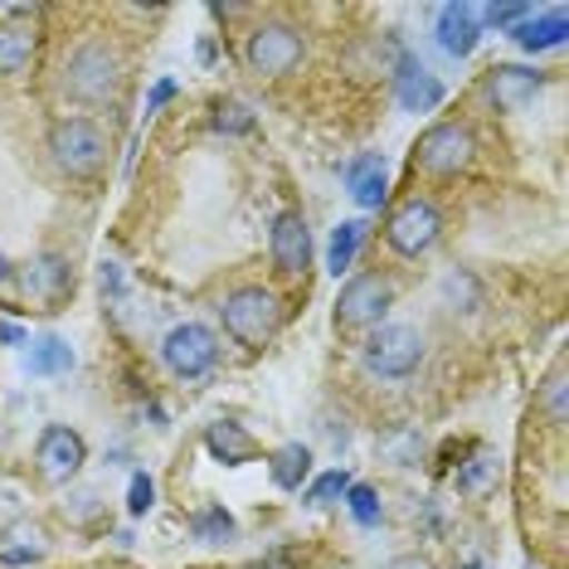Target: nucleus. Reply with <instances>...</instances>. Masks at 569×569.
Instances as JSON below:
<instances>
[{
  "mask_svg": "<svg viewBox=\"0 0 569 569\" xmlns=\"http://www.w3.org/2000/svg\"><path fill=\"white\" fill-rule=\"evenodd\" d=\"M63 88L73 102H108L122 88V54L108 40H83L63 63Z\"/></svg>",
  "mask_w": 569,
  "mask_h": 569,
  "instance_id": "obj_1",
  "label": "nucleus"
},
{
  "mask_svg": "<svg viewBox=\"0 0 569 569\" xmlns=\"http://www.w3.org/2000/svg\"><path fill=\"white\" fill-rule=\"evenodd\" d=\"M219 317H224V331L239 346H249V351L268 346L282 327V307L268 288H234L224 297V307H219Z\"/></svg>",
  "mask_w": 569,
  "mask_h": 569,
  "instance_id": "obj_2",
  "label": "nucleus"
},
{
  "mask_svg": "<svg viewBox=\"0 0 569 569\" xmlns=\"http://www.w3.org/2000/svg\"><path fill=\"white\" fill-rule=\"evenodd\" d=\"M49 157L63 176H93L102 157H108V137H102V127L93 118H59L49 127Z\"/></svg>",
  "mask_w": 569,
  "mask_h": 569,
  "instance_id": "obj_3",
  "label": "nucleus"
},
{
  "mask_svg": "<svg viewBox=\"0 0 569 569\" xmlns=\"http://www.w3.org/2000/svg\"><path fill=\"white\" fill-rule=\"evenodd\" d=\"M423 360V336L419 327H399V321H390V327H375L370 341H366V370L380 375V380H405V375L419 370Z\"/></svg>",
  "mask_w": 569,
  "mask_h": 569,
  "instance_id": "obj_4",
  "label": "nucleus"
},
{
  "mask_svg": "<svg viewBox=\"0 0 569 569\" xmlns=\"http://www.w3.org/2000/svg\"><path fill=\"white\" fill-rule=\"evenodd\" d=\"M472 157H477V137L468 122H438L413 147V161L429 176H458L462 166H472Z\"/></svg>",
  "mask_w": 569,
  "mask_h": 569,
  "instance_id": "obj_5",
  "label": "nucleus"
},
{
  "mask_svg": "<svg viewBox=\"0 0 569 569\" xmlns=\"http://www.w3.org/2000/svg\"><path fill=\"white\" fill-rule=\"evenodd\" d=\"M302 54H307L302 30H292V24H258L249 34V44H243L249 69L263 73V79H288L297 63H302Z\"/></svg>",
  "mask_w": 569,
  "mask_h": 569,
  "instance_id": "obj_6",
  "label": "nucleus"
},
{
  "mask_svg": "<svg viewBox=\"0 0 569 569\" xmlns=\"http://www.w3.org/2000/svg\"><path fill=\"white\" fill-rule=\"evenodd\" d=\"M438 234H443V214H438V204L423 200V196H409L390 214V224H385V239H390V249L405 253V258L429 253L433 243H438Z\"/></svg>",
  "mask_w": 569,
  "mask_h": 569,
  "instance_id": "obj_7",
  "label": "nucleus"
},
{
  "mask_svg": "<svg viewBox=\"0 0 569 569\" xmlns=\"http://www.w3.org/2000/svg\"><path fill=\"white\" fill-rule=\"evenodd\" d=\"M390 307H395V282L380 273H360L336 297V321L341 327H385Z\"/></svg>",
  "mask_w": 569,
  "mask_h": 569,
  "instance_id": "obj_8",
  "label": "nucleus"
},
{
  "mask_svg": "<svg viewBox=\"0 0 569 569\" xmlns=\"http://www.w3.org/2000/svg\"><path fill=\"white\" fill-rule=\"evenodd\" d=\"M161 360L171 366V375H180V380H200V375L214 370L219 341H214L210 327H200V321H180V327L161 341Z\"/></svg>",
  "mask_w": 569,
  "mask_h": 569,
  "instance_id": "obj_9",
  "label": "nucleus"
},
{
  "mask_svg": "<svg viewBox=\"0 0 569 569\" xmlns=\"http://www.w3.org/2000/svg\"><path fill=\"white\" fill-rule=\"evenodd\" d=\"M34 462H40V477L44 482H73L88 462V443L83 433H73L69 423H49L34 443Z\"/></svg>",
  "mask_w": 569,
  "mask_h": 569,
  "instance_id": "obj_10",
  "label": "nucleus"
},
{
  "mask_svg": "<svg viewBox=\"0 0 569 569\" xmlns=\"http://www.w3.org/2000/svg\"><path fill=\"white\" fill-rule=\"evenodd\" d=\"M268 249H273V263H278L282 278H302L307 268H312V229H307L302 210H282L273 219Z\"/></svg>",
  "mask_w": 569,
  "mask_h": 569,
  "instance_id": "obj_11",
  "label": "nucleus"
},
{
  "mask_svg": "<svg viewBox=\"0 0 569 569\" xmlns=\"http://www.w3.org/2000/svg\"><path fill=\"white\" fill-rule=\"evenodd\" d=\"M546 88V73L540 69H521V63H501V69L487 73V98L497 102L501 112H521L530 98Z\"/></svg>",
  "mask_w": 569,
  "mask_h": 569,
  "instance_id": "obj_12",
  "label": "nucleus"
},
{
  "mask_svg": "<svg viewBox=\"0 0 569 569\" xmlns=\"http://www.w3.org/2000/svg\"><path fill=\"white\" fill-rule=\"evenodd\" d=\"M49 555V530L40 521H10L0 530V565L6 569H30Z\"/></svg>",
  "mask_w": 569,
  "mask_h": 569,
  "instance_id": "obj_13",
  "label": "nucleus"
},
{
  "mask_svg": "<svg viewBox=\"0 0 569 569\" xmlns=\"http://www.w3.org/2000/svg\"><path fill=\"white\" fill-rule=\"evenodd\" d=\"M477 40H482V20H477V6H443L438 10V44L452 59H468Z\"/></svg>",
  "mask_w": 569,
  "mask_h": 569,
  "instance_id": "obj_14",
  "label": "nucleus"
},
{
  "mask_svg": "<svg viewBox=\"0 0 569 569\" xmlns=\"http://www.w3.org/2000/svg\"><path fill=\"white\" fill-rule=\"evenodd\" d=\"M565 34H569V16L560 6H550V10H530V16L511 30V40L526 49V54H546V49H560L565 44Z\"/></svg>",
  "mask_w": 569,
  "mask_h": 569,
  "instance_id": "obj_15",
  "label": "nucleus"
},
{
  "mask_svg": "<svg viewBox=\"0 0 569 569\" xmlns=\"http://www.w3.org/2000/svg\"><path fill=\"white\" fill-rule=\"evenodd\" d=\"M346 186H351V196L360 210H380L385 200H390V176H385V161L366 151V157H356L346 166Z\"/></svg>",
  "mask_w": 569,
  "mask_h": 569,
  "instance_id": "obj_16",
  "label": "nucleus"
},
{
  "mask_svg": "<svg viewBox=\"0 0 569 569\" xmlns=\"http://www.w3.org/2000/svg\"><path fill=\"white\" fill-rule=\"evenodd\" d=\"M204 448H210L214 458L224 462V468H243V462H253V458H258L253 433L243 429V423H234V419L210 423V429H204Z\"/></svg>",
  "mask_w": 569,
  "mask_h": 569,
  "instance_id": "obj_17",
  "label": "nucleus"
},
{
  "mask_svg": "<svg viewBox=\"0 0 569 569\" xmlns=\"http://www.w3.org/2000/svg\"><path fill=\"white\" fill-rule=\"evenodd\" d=\"M438 102H443V83H438L423 63H413V59L399 63V108L405 112H433Z\"/></svg>",
  "mask_w": 569,
  "mask_h": 569,
  "instance_id": "obj_18",
  "label": "nucleus"
},
{
  "mask_svg": "<svg viewBox=\"0 0 569 569\" xmlns=\"http://www.w3.org/2000/svg\"><path fill=\"white\" fill-rule=\"evenodd\" d=\"M73 288V273H69V258L59 253H44L40 263L30 268V278H24V292H34L40 302H63Z\"/></svg>",
  "mask_w": 569,
  "mask_h": 569,
  "instance_id": "obj_19",
  "label": "nucleus"
},
{
  "mask_svg": "<svg viewBox=\"0 0 569 569\" xmlns=\"http://www.w3.org/2000/svg\"><path fill=\"white\" fill-rule=\"evenodd\" d=\"M268 477H273V487L282 491H302V482L312 477V448L302 443H282L268 452Z\"/></svg>",
  "mask_w": 569,
  "mask_h": 569,
  "instance_id": "obj_20",
  "label": "nucleus"
},
{
  "mask_svg": "<svg viewBox=\"0 0 569 569\" xmlns=\"http://www.w3.org/2000/svg\"><path fill=\"white\" fill-rule=\"evenodd\" d=\"M34 59V34L24 24H0V79H16Z\"/></svg>",
  "mask_w": 569,
  "mask_h": 569,
  "instance_id": "obj_21",
  "label": "nucleus"
},
{
  "mask_svg": "<svg viewBox=\"0 0 569 569\" xmlns=\"http://www.w3.org/2000/svg\"><path fill=\"white\" fill-rule=\"evenodd\" d=\"M360 243H366V224H360V219H346V224H341V229H336V234H331L327 268H331L336 278H341V273H351V263H356Z\"/></svg>",
  "mask_w": 569,
  "mask_h": 569,
  "instance_id": "obj_22",
  "label": "nucleus"
},
{
  "mask_svg": "<svg viewBox=\"0 0 569 569\" xmlns=\"http://www.w3.org/2000/svg\"><path fill=\"white\" fill-rule=\"evenodd\" d=\"M73 370V351L59 336H40L30 341V375H69Z\"/></svg>",
  "mask_w": 569,
  "mask_h": 569,
  "instance_id": "obj_23",
  "label": "nucleus"
},
{
  "mask_svg": "<svg viewBox=\"0 0 569 569\" xmlns=\"http://www.w3.org/2000/svg\"><path fill=\"white\" fill-rule=\"evenodd\" d=\"M346 507H351V516H356L360 526H380V521H385L380 497H375V487H366V482H351V487H346Z\"/></svg>",
  "mask_w": 569,
  "mask_h": 569,
  "instance_id": "obj_24",
  "label": "nucleus"
},
{
  "mask_svg": "<svg viewBox=\"0 0 569 569\" xmlns=\"http://www.w3.org/2000/svg\"><path fill=\"white\" fill-rule=\"evenodd\" d=\"M190 530H196V540L214 546V540H229V536H234V516H229L224 507H210V511H200L196 521H190Z\"/></svg>",
  "mask_w": 569,
  "mask_h": 569,
  "instance_id": "obj_25",
  "label": "nucleus"
},
{
  "mask_svg": "<svg viewBox=\"0 0 569 569\" xmlns=\"http://www.w3.org/2000/svg\"><path fill=\"white\" fill-rule=\"evenodd\" d=\"M214 127H219V132H249V127H253V112L249 108H243V102H214Z\"/></svg>",
  "mask_w": 569,
  "mask_h": 569,
  "instance_id": "obj_26",
  "label": "nucleus"
},
{
  "mask_svg": "<svg viewBox=\"0 0 569 569\" xmlns=\"http://www.w3.org/2000/svg\"><path fill=\"white\" fill-rule=\"evenodd\" d=\"M346 487H351V477L346 472H321L312 487H307V501H317V507H327V501L346 497Z\"/></svg>",
  "mask_w": 569,
  "mask_h": 569,
  "instance_id": "obj_27",
  "label": "nucleus"
},
{
  "mask_svg": "<svg viewBox=\"0 0 569 569\" xmlns=\"http://www.w3.org/2000/svg\"><path fill=\"white\" fill-rule=\"evenodd\" d=\"M151 507H157V482H151L147 472H137V477H132V491H127V511H132V516H147Z\"/></svg>",
  "mask_w": 569,
  "mask_h": 569,
  "instance_id": "obj_28",
  "label": "nucleus"
},
{
  "mask_svg": "<svg viewBox=\"0 0 569 569\" xmlns=\"http://www.w3.org/2000/svg\"><path fill=\"white\" fill-rule=\"evenodd\" d=\"M526 16H530V6H487V10H477V20L497 24V30H516Z\"/></svg>",
  "mask_w": 569,
  "mask_h": 569,
  "instance_id": "obj_29",
  "label": "nucleus"
},
{
  "mask_svg": "<svg viewBox=\"0 0 569 569\" xmlns=\"http://www.w3.org/2000/svg\"><path fill=\"white\" fill-rule=\"evenodd\" d=\"M546 409H550V423H565V370H555L546 380Z\"/></svg>",
  "mask_w": 569,
  "mask_h": 569,
  "instance_id": "obj_30",
  "label": "nucleus"
},
{
  "mask_svg": "<svg viewBox=\"0 0 569 569\" xmlns=\"http://www.w3.org/2000/svg\"><path fill=\"white\" fill-rule=\"evenodd\" d=\"M176 98V79H161L157 88H151L147 93V112H157V108H166V102Z\"/></svg>",
  "mask_w": 569,
  "mask_h": 569,
  "instance_id": "obj_31",
  "label": "nucleus"
},
{
  "mask_svg": "<svg viewBox=\"0 0 569 569\" xmlns=\"http://www.w3.org/2000/svg\"><path fill=\"white\" fill-rule=\"evenodd\" d=\"M0 341H6V346H30V336H24L16 321H0Z\"/></svg>",
  "mask_w": 569,
  "mask_h": 569,
  "instance_id": "obj_32",
  "label": "nucleus"
},
{
  "mask_svg": "<svg viewBox=\"0 0 569 569\" xmlns=\"http://www.w3.org/2000/svg\"><path fill=\"white\" fill-rule=\"evenodd\" d=\"M10 278V263H6V253H0V282H6Z\"/></svg>",
  "mask_w": 569,
  "mask_h": 569,
  "instance_id": "obj_33",
  "label": "nucleus"
},
{
  "mask_svg": "<svg viewBox=\"0 0 569 569\" xmlns=\"http://www.w3.org/2000/svg\"><path fill=\"white\" fill-rule=\"evenodd\" d=\"M462 569H482V565H477V560H472V565H462Z\"/></svg>",
  "mask_w": 569,
  "mask_h": 569,
  "instance_id": "obj_34",
  "label": "nucleus"
}]
</instances>
